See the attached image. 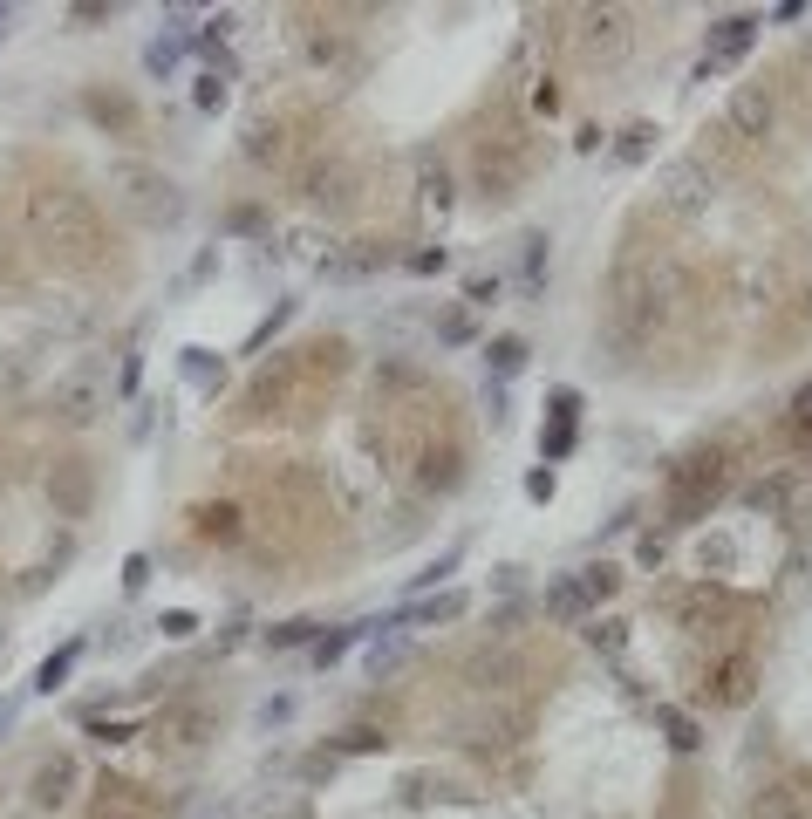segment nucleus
<instances>
[{"mask_svg": "<svg viewBox=\"0 0 812 819\" xmlns=\"http://www.w3.org/2000/svg\"><path fill=\"white\" fill-rule=\"evenodd\" d=\"M376 444H383L389 471L417 492H451L464 478V430L451 396L430 390L424 369L389 362L376 376Z\"/></svg>", "mask_w": 812, "mask_h": 819, "instance_id": "f257e3e1", "label": "nucleus"}, {"mask_svg": "<svg viewBox=\"0 0 812 819\" xmlns=\"http://www.w3.org/2000/svg\"><path fill=\"white\" fill-rule=\"evenodd\" d=\"M348 369V342L342 335H321V342H308V349H287L273 369H260L253 376V390H246V403H239V417L246 424H287V417H314L328 396H335V383H342Z\"/></svg>", "mask_w": 812, "mask_h": 819, "instance_id": "f03ea898", "label": "nucleus"}, {"mask_svg": "<svg viewBox=\"0 0 812 819\" xmlns=\"http://www.w3.org/2000/svg\"><path fill=\"white\" fill-rule=\"evenodd\" d=\"M28 233H35V246L62 273H103V260H110L103 212H96V198L82 192V185H69V178H41L35 192H28Z\"/></svg>", "mask_w": 812, "mask_h": 819, "instance_id": "7ed1b4c3", "label": "nucleus"}, {"mask_svg": "<svg viewBox=\"0 0 812 819\" xmlns=\"http://www.w3.org/2000/svg\"><path fill=\"white\" fill-rule=\"evenodd\" d=\"M724 478H731L724 444H696L690 458H676V465H669V485H662V512H669V526H696L703 512L717 506Z\"/></svg>", "mask_w": 812, "mask_h": 819, "instance_id": "20e7f679", "label": "nucleus"}, {"mask_svg": "<svg viewBox=\"0 0 812 819\" xmlns=\"http://www.w3.org/2000/svg\"><path fill=\"white\" fill-rule=\"evenodd\" d=\"M478 192L485 198H519V185L533 178V164H540V144L526 137V123H499V130H485L478 137Z\"/></svg>", "mask_w": 812, "mask_h": 819, "instance_id": "39448f33", "label": "nucleus"}, {"mask_svg": "<svg viewBox=\"0 0 812 819\" xmlns=\"http://www.w3.org/2000/svg\"><path fill=\"white\" fill-rule=\"evenodd\" d=\"M621 587V574L601 560V567H580V574H567V581L546 587V622H587L608 594Z\"/></svg>", "mask_w": 812, "mask_h": 819, "instance_id": "423d86ee", "label": "nucleus"}, {"mask_svg": "<svg viewBox=\"0 0 812 819\" xmlns=\"http://www.w3.org/2000/svg\"><path fill=\"white\" fill-rule=\"evenodd\" d=\"M89 819H164V799L144 792L137 779H103L89 799Z\"/></svg>", "mask_w": 812, "mask_h": 819, "instance_id": "0eeeda50", "label": "nucleus"}, {"mask_svg": "<svg viewBox=\"0 0 812 819\" xmlns=\"http://www.w3.org/2000/svg\"><path fill=\"white\" fill-rule=\"evenodd\" d=\"M758 41V21L751 14H731V21H717V35L703 41V76H717V69H731L737 55Z\"/></svg>", "mask_w": 812, "mask_h": 819, "instance_id": "6e6552de", "label": "nucleus"}, {"mask_svg": "<svg viewBox=\"0 0 812 819\" xmlns=\"http://www.w3.org/2000/svg\"><path fill=\"white\" fill-rule=\"evenodd\" d=\"M574 424H580V396L574 390H553V410H546V430H540V458H567L574 451Z\"/></svg>", "mask_w": 812, "mask_h": 819, "instance_id": "1a4fd4ad", "label": "nucleus"}, {"mask_svg": "<svg viewBox=\"0 0 812 819\" xmlns=\"http://www.w3.org/2000/svg\"><path fill=\"white\" fill-rule=\"evenodd\" d=\"M751 819H812V785L806 779H778L772 792H758Z\"/></svg>", "mask_w": 812, "mask_h": 819, "instance_id": "9d476101", "label": "nucleus"}, {"mask_svg": "<svg viewBox=\"0 0 812 819\" xmlns=\"http://www.w3.org/2000/svg\"><path fill=\"white\" fill-rule=\"evenodd\" d=\"M464 615V594H437V601H417V608H396L389 628H417V622H458Z\"/></svg>", "mask_w": 812, "mask_h": 819, "instance_id": "9b49d317", "label": "nucleus"}, {"mask_svg": "<svg viewBox=\"0 0 812 819\" xmlns=\"http://www.w3.org/2000/svg\"><path fill=\"white\" fill-rule=\"evenodd\" d=\"M192 533L198 540H239V506H198Z\"/></svg>", "mask_w": 812, "mask_h": 819, "instance_id": "f8f14e48", "label": "nucleus"}, {"mask_svg": "<svg viewBox=\"0 0 812 819\" xmlns=\"http://www.w3.org/2000/svg\"><path fill=\"white\" fill-rule=\"evenodd\" d=\"M731 123L737 130H751V137H765V123H772V103H765V89H744L731 103Z\"/></svg>", "mask_w": 812, "mask_h": 819, "instance_id": "ddd939ff", "label": "nucleus"}, {"mask_svg": "<svg viewBox=\"0 0 812 819\" xmlns=\"http://www.w3.org/2000/svg\"><path fill=\"white\" fill-rule=\"evenodd\" d=\"M76 656H82V642H62V649L35 669V690H62V683H69V669H76Z\"/></svg>", "mask_w": 812, "mask_h": 819, "instance_id": "4468645a", "label": "nucleus"}, {"mask_svg": "<svg viewBox=\"0 0 812 819\" xmlns=\"http://www.w3.org/2000/svg\"><path fill=\"white\" fill-rule=\"evenodd\" d=\"M178 62H185V35H157L151 48H144V69H151V76H171Z\"/></svg>", "mask_w": 812, "mask_h": 819, "instance_id": "2eb2a0df", "label": "nucleus"}, {"mask_svg": "<svg viewBox=\"0 0 812 819\" xmlns=\"http://www.w3.org/2000/svg\"><path fill=\"white\" fill-rule=\"evenodd\" d=\"M62 785H76V765H69V758L41 765V779H35V799H41V806H55V799H62Z\"/></svg>", "mask_w": 812, "mask_h": 819, "instance_id": "dca6fc26", "label": "nucleus"}, {"mask_svg": "<svg viewBox=\"0 0 812 819\" xmlns=\"http://www.w3.org/2000/svg\"><path fill=\"white\" fill-rule=\"evenodd\" d=\"M656 724H662V731H669V744H676V751H696V744H703V738H696V724H690V717H683V710H669V703H662V710H656Z\"/></svg>", "mask_w": 812, "mask_h": 819, "instance_id": "f3484780", "label": "nucleus"}, {"mask_svg": "<svg viewBox=\"0 0 812 819\" xmlns=\"http://www.w3.org/2000/svg\"><path fill=\"white\" fill-rule=\"evenodd\" d=\"M485 362H492V369H499V376H512V369H519V362H526V342H519V335H499V342H492V349H485Z\"/></svg>", "mask_w": 812, "mask_h": 819, "instance_id": "a211bd4d", "label": "nucleus"}, {"mask_svg": "<svg viewBox=\"0 0 812 819\" xmlns=\"http://www.w3.org/2000/svg\"><path fill=\"white\" fill-rule=\"evenodd\" d=\"M649 144H656V130H649V123L621 130V164H642V157H649Z\"/></svg>", "mask_w": 812, "mask_h": 819, "instance_id": "6ab92c4d", "label": "nucleus"}, {"mask_svg": "<svg viewBox=\"0 0 812 819\" xmlns=\"http://www.w3.org/2000/svg\"><path fill=\"white\" fill-rule=\"evenodd\" d=\"M226 103V69H205L198 76V110H219Z\"/></svg>", "mask_w": 812, "mask_h": 819, "instance_id": "aec40b11", "label": "nucleus"}, {"mask_svg": "<svg viewBox=\"0 0 812 819\" xmlns=\"http://www.w3.org/2000/svg\"><path fill=\"white\" fill-rule=\"evenodd\" d=\"M185 376H192L198 390H212V383H219V369H212V355H205V349H185Z\"/></svg>", "mask_w": 812, "mask_h": 819, "instance_id": "412c9836", "label": "nucleus"}, {"mask_svg": "<svg viewBox=\"0 0 812 819\" xmlns=\"http://www.w3.org/2000/svg\"><path fill=\"white\" fill-rule=\"evenodd\" d=\"M164 635H171V642H185V635H198V615H185V608H171V615H164Z\"/></svg>", "mask_w": 812, "mask_h": 819, "instance_id": "4be33fe9", "label": "nucleus"}, {"mask_svg": "<svg viewBox=\"0 0 812 819\" xmlns=\"http://www.w3.org/2000/svg\"><path fill=\"white\" fill-rule=\"evenodd\" d=\"M151 581V560H144V553H130V560H123V587H130V594H137V587Z\"/></svg>", "mask_w": 812, "mask_h": 819, "instance_id": "5701e85b", "label": "nucleus"}, {"mask_svg": "<svg viewBox=\"0 0 812 819\" xmlns=\"http://www.w3.org/2000/svg\"><path fill=\"white\" fill-rule=\"evenodd\" d=\"M314 622H287V628H273V649H294V642H308Z\"/></svg>", "mask_w": 812, "mask_h": 819, "instance_id": "b1692460", "label": "nucleus"}, {"mask_svg": "<svg viewBox=\"0 0 812 819\" xmlns=\"http://www.w3.org/2000/svg\"><path fill=\"white\" fill-rule=\"evenodd\" d=\"M348 642H355V635H321V642H314V663H335Z\"/></svg>", "mask_w": 812, "mask_h": 819, "instance_id": "393cba45", "label": "nucleus"}, {"mask_svg": "<svg viewBox=\"0 0 812 819\" xmlns=\"http://www.w3.org/2000/svg\"><path fill=\"white\" fill-rule=\"evenodd\" d=\"M526 499H553V471H533L526 478Z\"/></svg>", "mask_w": 812, "mask_h": 819, "instance_id": "a878e982", "label": "nucleus"}, {"mask_svg": "<svg viewBox=\"0 0 812 819\" xmlns=\"http://www.w3.org/2000/svg\"><path fill=\"white\" fill-rule=\"evenodd\" d=\"M594 649H621V622H601V628H594Z\"/></svg>", "mask_w": 812, "mask_h": 819, "instance_id": "bb28decb", "label": "nucleus"}, {"mask_svg": "<svg viewBox=\"0 0 812 819\" xmlns=\"http://www.w3.org/2000/svg\"><path fill=\"white\" fill-rule=\"evenodd\" d=\"M7 724H14V703H0V731H7Z\"/></svg>", "mask_w": 812, "mask_h": 819, "instance_id": "cd10ccee", "label": "nucleus"}]
</instances>
